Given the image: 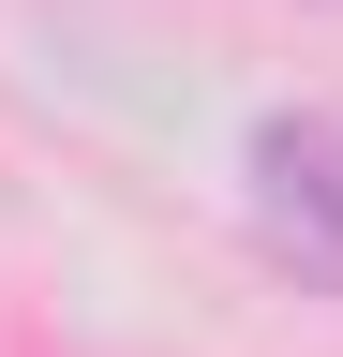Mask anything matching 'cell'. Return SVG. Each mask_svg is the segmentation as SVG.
<instances>
[{
  "label": "cell",
  "instance_id": "1",
  "mask_svg": "<svg viewBox=\"0 0 343 357\" xmlns=\"http://www.w3.org/2000/svg\"><path fill=\"white\" fill-rule=\"evenodd\" d=\"M254 238L343 298V119H254Z\"/></svg>",
  "mask_w": 343,
  "mask_h": 357
}]
</instances>
